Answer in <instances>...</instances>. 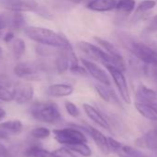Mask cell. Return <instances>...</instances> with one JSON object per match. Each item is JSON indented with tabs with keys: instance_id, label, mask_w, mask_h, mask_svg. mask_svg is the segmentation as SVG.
Returning <instances> with one entry per match:
<instances>
[{
	"instance_id": "6da1fadb",
	"label": "cell",
	"mask_w": 157,
	"mask_h": 157,
	"mask_svg": "<svg viewBox=\"0 0 157 157\" xmlns=\"http://www.w3.org/2000/svg\"><path fill=\"white\" fill-rule=\"evenodd\" d=\"M24 32L27 37L41 45L55 48H66L70 44L64 35L46 28L30 26L24 29Z\"/></svg>"
},
{
	"instance_id": "7a4b0ae2",
	"label": "cell",
	"mask_w": 157,
	"mask_h": 157,
	"mask_svg": "<svg viewBox=\"0 0 157 157\" xmlns=\"http://www.w3.org/2000/svg\"><path fill=\"white\" fill-rule=\"evenodd\" d=\"M78 47L91 59L101 63L105 66L113 65L123 72L126 70V63L123 58H116L94 44L86 41H80L78 43Z\"/></svg>"
},
{
	"instance_id": "3957f363",
	"label": "cell",
	"mask_w": 157,
	"mask_h": 157,
	"mask_svg": "<svg viewBox=\"0 0 157 157\" xmlns=\"http://www.w3.org/2000/svg\"><path fill=\"white\" fill-rule=\"evenodd\" d=\"M121 42L140 61L147 65H157V51L145 43L136 41L128 37H120Z\"/></svg>"
},
{
	"instance_id": "277c9868",
	"label": "cell",
	"mask_w": 157,
	"mask_h": 157,
	"mask_svg": "<svg viewBox=\"0 0 157 157\" xmlns=\"http://www.w3.org/2000/svg\"><path fill=\"white\" fill-rule=\"evenodd\" d=\"M29 111L32 118L41 122L55 124L61 120L60 110L54 102H36L30 108Z\"/></svg>"
},
{
	"instance_id": "5b68a950",
	"label": "cell",
	"mask_w": 157,
	"mask_h": 157,
	"mask_svg": "<svg viewBox=\"0 0 157 157\" xmlns=\"http://www.w3.org/2000/svg\"><path fill=\"white\" fill-rule=\"evenodd\" d=\"M55 139L61 144L70 146L77 144L87 143V138L84 133L75 127L56 129L53 131Z\"/></svg>"
},
{
	"instance_id": "8992f818",
	"label": "cell",
	"mask_w": 157,
	"mask_h": 157,
	"mask_svg": "<svg viewBox=\"0 0 157 157\" xmlns=\"http://www.w3.org/2000/svg\"><path fill=\"white\" fill-rule=\"evenodd\" d=\"M105 68L110 73V75L114 80V83H115V85H116V86H117V88L120 94L121 98L124 100L125 103L130 104L131 103L130 92L129 89L127 79L123 74V71H121L120 69H118L113 65H105Z\"/></svg>"
},
{
	"instance_id": "52a82bcc",
	"label": "cell",
	"mask_w": 157,
	"mask_h": 157,
	"mask_svg": "<svg viewBox=\"0 0 157 157\" xmlns=\"http://www.w3.org/2000/svg\"><path fill=\"white\" fill-rule=\"evenodd\" d=\"M39 71L40 67L37 64L29 62L19 63L14 67V74L18 77L26 80L39 79Z\"/></svg>"
},
{
	"instance_id": "ba28073f",
	"label": "cell",
	"mask_w": 157,
	"mask_h": 157,
	"mask_svg": "<svg viewBox=\"0 0 157 157\" xmlns=\"http://www.w3.org/2000/svg\"><path fill=\"white\" fill-rule=\"evenodd\" d=\"M2 6L13 12L37 11L39 5L36 0H4Z\"/></svg>"
},
{
	"instance_id": "9c48e42d",
	"label": "cell",
	"mask_w": 157,
	"mask_h": 157,
	"mask_svg": "<svg viewBox=\"0 0 157 157\" xmlns=\"http://www.w3.org/2000/svg\"><path fill=\"white\" fill-rule=\"evenodd\" d=\"M75 128H79L83 130L85 132H87L92 139L93 140V142L95 143V144L98 146V148L105 155H108L111 150H110V146L108 144V138H106L100 131L96 130L95 128L90 126V125H86V126H78V125H72Z\"/></svg>"
},
{
	"instance_id": "30bf717a",
	"label": "cell",
	"mask_w": 157,
	"mask_h": 157,
	"mask_svg": "<svg viewBox=\"0 0 157 157\" xmlns=\"http://www.w3.org/2000/svg\"><path fill=\"white\" fill-rule=\"evenodd\" d=\"M108 144L110 150L117 154L118 157H146L140 151L130 146L124 145L112 137H108Z\"/></svg>"
},
{
	"instance_id": "8fae6325",
	"label": "cell",
	"mask_w": 157,
	"mask_h": 157,
	"mask_svg": "<svg viewBox=\"0 0 157 157\" xmlns=\"http://www.w3.org/2000/svg\"><path fill=\"white\" fill-rule=\"evenodd\" d=\"M81 63L85 67V69L87 70L88 74H90L96 81L107 86L111 85V81L108 75L100 66H98L96 63L87 59H81Z\"/></svg>"
},
{
	"instance_id": "7c38bea8",
	"label": "cell",
	"mask_w": 157,
	"mask_h": 157,
	"mask_svg": "<svg viewBox=\"0 0 157 157\" xmlns=\"http://www.w3.org/2000/svg\"><path fill=\"white\" fill-rule=\"evenodd\" d=\"M13 100L19 104H24L33 98V88L27 83H18L13 87Z\"/></svg>"
},
{
	"instance_id": "4fadbf2b",
	"label": "cell",
	"mask_w": 157,
	"mask_h": 157,
	"mask_svg": "<svg viewBox=\"0 0 157 157\" xmlns=\"http://www.w3.org/2000/svg\"><path fill=\"white\" fill-rule=\"evenodd\" d=\"M136 101L151 105L157 109V92L144 85H141L136 91Z\"/></svg>"
},
{
	"instance_id": "5bb4252c",
	"label": "cell",
	"mask_w": 157,
	"mask_h": 157,
	"mask_svg": "<svg viewBox=\"0 0 157 157\" xmlns=\"http://www.w3.org/2000/svg\"><path fill=\"white\" fill-rule=\"evenodd\" d=\"M135 145L142 149L157 151V128L150 130L135 141Z\"/></svg>"
},
{
	"instance_id": "9a60e30c",
	"label": "cell",
	"mask_w": 157,
	"mask_h": 157,
	"mask_svg": "<svg viewBox=\"0 0 157 157\" xmlns=\"http://www.w3.org/2000/svg\"><path fill=\"white\" fill-rule=\"evenodd\" d=\"M23 125L20 121H8L0 123V140L9 138L11 135L21 132Z\"/></svg>"
},
{
	"instance_id": "2e32d148",
	"label": "cell",
	"mask_w": 157,
	"mask_h": 157,
	"mask_svg": "<svg viewBox=\"0 0 157 157\" xmlns=\"http://www.w3.org/2000/svg\"><path fill=\"white\" fill-rule=\"evenodd\" d=\"M82 108H83L84 112L86 113V115L93 121H94L97 125H99L100 127H102L103 129H105V130L110 129V125H109L108 121L105 119V117L101 114V112H99L94 107H93L90 104L84 103L82 105Z\"/></svg>"
},
{
	"instance_id": "e0dca14e",
	"label": "cell",
	"mask_w": 157,
	"mask_h": 157,
	"mask_svg": "<svg viewBox=\"0 0 157 157\" xmlns=\"http://www.w3.org/2000/svg\"><path fill=\"white\" fill-rule=\"evenodd\" d=\"M74 91L72 86L68 84H54L47 87L46 94L53 98H63L70 96Z\"/></svg>"
},
{
	"instance_id": "ac0fdd59",
	"label": "cell",
	"mask_w": 157,
	"mask_h": 157,
	"mask_svg": "<svg viewBox=\"0 0 157 157\" xmlns=\"http://www.w3.org/2000/svg\"><path fill=\"white\" fill-rule=\"evenodd\" d=\"M55 65L58 74H64L69 69L70 60H69L67 47L59 49L58 52L56 53V60H55Z\"/></svg>"
},
{
	"instance_id": "d6986e66",
	"label": "cell",
	"mask_w": 157,
	"mask_h": 157,
	"mask_svg": "<svg viewBox=\"0 0 157 157\" xmlns=\"http://www.w3.org/2000/svg\"><path fill=\"white\" fill-rule=\"evenodd\" d=\"M118 0H91L87 4V7L93 11L107 12L116 9Z\"/></svg>"
},
{
	"instance_id": "ffe728a7",
	"label": "cell",
	"mask_w": 157,
	"mask_h": 157,
	"mask_svg": "<svg viewBox=\"0 0 157 157\" xmlns=\"http://www.w3.org/2000/svg\"><path fill=\"white\" fill-rule=\"evenodd\" d=\"M134 106L137 111L143 117L152 121H157V109H155V107L136 100L134 102Z\"/></svg>"
},
{
	"instance_id": "44dd1931",
	"label": "cell",
	"mask_w": 157,
	"mask_h": 157,
	"mask_svg": "<svg viewBox=\"0 0 157 157\" xmlns=\"http://www.w3.org/2000/svg\"><path fill=\"white\" fill-rule=\"evenodd\" d=\"M107 86L105 85H96L95 86V90L97 91L98 95L100 96L101 98H103L105 101L106 102H112V103H119L118 99L116 96V94L114 93L113 90L109 89L108 87H106Z\"/></svg>"
},
{
	"instance_id": "7402d4cb",
	"label": "cell",
	"mask_w": 157,
	"mask_h": 157,
	"mask_svg": "<svg viewBox=\"0 0 157 157\" xmlns=\"http://www.w3.org/2000/svg\"><path fill=\"white\" fill-rule=\"evenodd\" d=\"M135 7V0H118L116 10L122 16H129L134 11Z\"/></svg>"
},
{
	"instance_id": "603a6c76",
	"label": "cell",
	"mask_w": 157,
	"mask_h": 157,
	"mask_svg": "<svg viewBox=\"0 0 157 157\" xmlns=\"http://www.w3.org/2000/svg\"><path fill=\"white\" fill-rule=\"evenodd\" d=\"M25 157H54L53 153L39 145H31L24 151Z\"/></svg>"
},
{
	"instance_id": "cb8c5ba5",
	"label": "cell",
	"mask_w": 157,
	"mask_h": 157,
	"mask_svg": "<svg viewBox=\"0 0 157 157\" xmlns=\"http://www.w3.org/2000/svg\"><path fill=\"white\" fill-rule=\"evenodd\" d=\"M93 39H94V40H95L98 44H100L102 47H104L105 50L109 54H111L112 56H114V57H116V58H123L122 55L120 54L119 51L118 50V48H117L114 44H112L111 42H109L108 40H104V39H102V38H100V37H93Z\"/></svg>"
},
{
	"instance_id": "d4e9b609",
	"label": "cell",
	"mask_w": 157,
	"mask_h": 157,
	"mask_svg": "<svg viewBox=\"0 0 157 157\" xmlns=\"http://www.w3.org/2000/svg\"><path fill=\"white\" fill-rule=\"evenodd\" d=\"M26 50V44L22 39H15L12 42V53L16 60L21 58Z\"/></svg>"
},
{
	"instance_id": "484cf974",
	"label": "cell",
	"mask_w": 157,
	"mask_h": 157,
	"mask_svg": "<svg viewBox=\"0 0 157 157\" xmlns=\"http://www.w3.org/2000/svg\"><path fill=\"white\" fill-rule=\"evenodd\" d=\"M156 6L155 0H143L139 4V6L135 9V16H141L147 11L152 10Z\"/></svg>"
},
{
	"instance_id": "4316f807",
	"label": "cell",
	"mask_w": 157,
	"mask_h": 157,
	"mask_svg": "<svg viewBox=\"0 0 157 157\" xmlns=\"http://www.w3.org/2000/svg\"><path fill=\"white\" fill-rule=\"evenodd\" d=\"M72 152L78 153L84 157H90L92 155V151L90 149V147L86 144V143H81V144H73L70 146H68Z\"/></svg>"
},
{
	"instance_id": "83f0119b",
	"label": "cell",
	"mask_w": 157,
	"mask_h": 157,
	"mask_svg": "<svg viewBox=\"0 0 157 157\" xmlns=\"http://www.w3.org/2000/svg\"><path fill=\"white\" fill-rule=\"evenodd\" d=\"M144 72L147 77L151 80L152 84L154 85V88L157 92V65H147L144 66Z\"/></svg>"
},
{
	"instance_id": "f1b7e54d",
	"label": "cell",
	"mask_w": 157,
	"mask_h": 157,
	"mask_svg": "<svg viewBox=\"0 0 157 157\" xmlns=\"http://www.w3.org/2000/svg\"><path fill=\"white\" fill-rule=\"evenodd\" d=\"M50 134H51L50 130L45 127H37L31 132V135L33 138L40 139V140L48 138L50 136Z\"/></svg>"
},
{
	"instance_id": "f546056e",
	"label": "cell",
	"mask_w": 157,
	"mask_h": 157,
	"mask_svg": "<svg viewBox=\"0 0 157 157\" xmlns=\"http://www.w3.org/2000/svg\"><path fill=\"white\" fill-rule=\"evenodd\" d=\"M0 100L8 102L13 100V93L6 86L0 84Z\"/></svg>"
},
{
	"instance_id": "4dcf8cb0",
	"label": "cell",
	"mask_w": 157,
	"mask_h": 157,
	"mask_svg": "<svg viewBox=\"0 0 157 157\" xmlns=\"http://www.w3.org/2000/svg\"><path fill=\"white\" fill-rule=\"evenodd\" d=\"M54 157H75L76 155L68 147H60L52 152Z\"/></svg>"
},
{
	"instance_id": "1f68e13d",
	"label": "cell",
	"mask_w": 157,
	"mask_h": 157,
	"mask_svg": "<svg viewBox=\"0 0 157 157\" xmlns=\"http://www.w3.org/2000/svg\"><path fill=\"white\" fill-rule=\"evenodd\" d=\"M65 108L67 112L73 118H77L80 116V109L79 108L72 102L70 101H66L65 102Z\"/></svg>"
},
{
	"instance_id": "d6a6232c",
	"label": "cell",
	"mask_w": 157,
	"mask_h": 157,
	"mask_svg": "<svg viewBox=\"0 0 157 157\" xmlns=\"http://www.w3.org/2000/svg\"><path fill=\"white\" fill-rule=\"evenodd\" d=\"M148 30H151V31H157V16L153 17L149 23H148Z\"/></svg>"
},
{
	"instance_id": "836d02e7",
	"label": "cell",
	"mask_w": 157,
	"mask_h": 157,
	"mask_svg": "<svg viewBox=\"0 0 157 157\" xmlns=\"http://www.w3.org/2000/svg\"><path fill=\"white\" fill-rule=\"evenodd\" d=\"M0 157H8V151L3 144H0Z\"/></svg>"
},
{
	"instance_id": "e575fe53",
	"label": "cell",
	"mask_w": 157,
	"mask_h": 157,
	"mask_svg": "<svg viewBox=\"0 0 157 157\" xmlns=\"http://www.w3.org/2000/svg\"><path fill=\"white\" fill-rule=\"evenodd\" d=\"M13 37H14V34H13V32H11V31H8L6 35H5V38H4V40L6 41V42H9V41H11L12 40H13Z\"/></svg>"
},
{
	"instance_id": "d590c367",
	"label": "cell",
	"mask_w": 157,
	"mask_h": 157,
	"mask_svg": "<svg viewBox=\"0 0 157 157\" xmlns=\"http://www.w3.org/2000/svg\"><path fill=\"white\" fill-rule=\"evenodd\" d=\"M68 1L75 3V4H81V3H85V2H87V4H88L91 0H68Z\"/></svg>"
},
{
	"instance_id": "8d00e7d4",
	"label": "cell",
	"mask_w": 157,
	"mask_h": 157,
	"mask_svg": "<svg viewBox=\"0 0 157 157\" xmlns=\"http://www.w3.org/2000/svg\"><path fill=\"white\" fill-rule=\"evenodd\" d=\"M5 116H6V111H5L3 109L0 108V121L3 120V119L5 118Z\"/></svg>"
},
{
	"instance_id": "74e56055",
	"label": "cell",
	"mask_w": 157,
	"mask_h": 157,
	"mask_svg": "<svg viewBox=\"0 0 157 157\" xmlns=\"http://www.w3.org/2000/svg\"><path fill=\"white\" fill-rule=\"evenodd\" d=\"M2 53H3V50H2V48L0 47V58H1V56H2Z\"/></svg>"
},
{
	"instance_id": "f35d334b",
	"label": "cell",
	"mask_w": 157,
	"mask_h": 157,
	"mask_svg": "<svg viewBox=\"0 0 157 157\" xmlns=\"http://www.w3.org/2000/svg\"><path fill=\"white\" fill-rule=\"evenodd\" d=\"M1 35H2V30H0V37H1Z\"/></svg>"
},
{
	"instance_id": "ab89813d",
	"label": "cell",
	"mask_w": 157,
	"mask_h": 157,
	"mask_svg": "<svg viewBox=\"0 0 157 157\" xmlns=\"http://www.w3.org/2000/svg\"><path fill=\"white\" fill-rule=\"evenodd\" d=\"M156 5H157V1H156Z\"/></svg>"
},
{
	"instance_id": "60d3db41",
	"label": "cell",
	"mask_w": 157,
	"mask_h": 157,
	"mask_svg": "<svg viewBox=\"0 0 157 157\" xmlns=\"http://www.w3.org/2000/svg\"><path fill=\"white\" fill-rule=\"evenodd\" d=\"M75 157H77V156H75Z\"/></svg>"
}]
</instances>
